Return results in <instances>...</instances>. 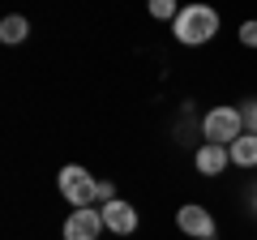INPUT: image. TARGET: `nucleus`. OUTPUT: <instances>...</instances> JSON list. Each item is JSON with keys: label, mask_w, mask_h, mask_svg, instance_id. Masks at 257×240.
Returning <instances> with one entry per match:
<instances>
[{"label": "nucleus", "mask_w": 257, "mask_h": 240, "mask_svg": "<svg viewBox=\"0 0 257 240\" xmlns=\"http://www.w3.org/2000/svg\"><path fill=\"white\" fill-rule=\"evenodd\" d=\"M176 223H180V231L189 240H214V214L206 210V206H197V202L180 206V210H176Z\"/></svg>", "instance_id": "obj_5"}, {"label": "nucleus", "mask_w": 257, "mask_h": 240, "mask_svg": "<svg viewBox=\"0 0 257 240\" xmlns=\"http://www.w3.org/2000/svg\"><path fill=\"white\" fill-rule=\"evenodd\" d=\"M0 39H5V43H9V47L26 43V39H30V22L22 18V13H9V18L0 22Z\"/></svg>", "instance_id": "obj_9"}, {"label": "nucleus", "mask_w": 257, "mask_h": 240, "mask_svg": "<svg viewBox=\"0 0 257 240\" xmlns=\"http://www.w3.org/2000/svg\"><path fill=\"white\" fill-rule=\"evenodd\" d=\"M240 43H244V47H257V22H244V26H240Z\"/></svg>", "instance_id": "obj_12"}, {"label": "nucleus", "mask_w": 257, "mask_h": 240, "mask_svg": "<svg viewBox=\"0 0 257 240\" xmlns=\"http://www.w3.org/2000/svg\"><path fill=\"white\" fill-rule=\"evenodd\" d=\"M146 9H150V18H159V22H176L180 18V5H176V0H150Z\"/></svg>", "instance_id": "obj_10"}, {"label": "nucleus", "mask_w": 257, "mask_h": 240, "mask_svg": "<svg viewBox=\"0 0 257 240\" xmlns=\"http://www.w3.org/2000/svg\"><path fill=\"white\" fill-rule=\"evenodd\" d=\"M227 163H231V146L206 142V146L193 150V167H197L202 176H219V172H227Z\"/></svg>", "instance_id": "obj_7"}, {"label": "nucleus", "mask_w": 257, "mask_h": 240, "mask_svg": "<svg viewBox=\"0 0 257 240\" xmlns=\"http://www.w3.org/2000/svg\"><path fill=\"white\" fill-rule=\"evenodd\" d=\"M231 163L236 167H257V133H240L231 142Z\"/></svg>", "instance_id": "obj_8"}, {"label": "nucleus", "mask_w": 257, "mask_h": 240, "mask_svg": "<svg viewBox=\"0 0 257 240\" xmlns=\"http://www.w3.org/2000/svg\"><path fill=\"white\" fill-rule=\"evenodd\" d=\"M103 210V223H107V231H116V236H133V231H138V206H128V202H103L99 206Z\"/></svg>", "instance_id": "obj_6"}, {"label": "nucleus", "mask_w": 257, "mask_h": 240, "mask_svg": "<svg viewBox=\"0 0 257 240\" xmlns=\"http://www.w3.org/2000/svg\"><path fill=\"white\" fill-rule=\"evenodd\" d=\"M116 189H111V180H99V185H94V202H116Z\"/></svg>", "instance_id": "obj_13"}, {"label": "nucleus", "mask_w": 257, "mask_h": 240, "mask_svg": "<svg viewBox=\"0 0 257 240\" xmlns=\"http://www.w3.org/2000/svg\"><path fill=\"white\" fill-rule=\"evenodd\" d=\"M94 185H99V180H94L82 163H64L60 176H56V189H60V197L73 206V210L77 206H94Z\"/></svg>", "instance_id": "obj_3"}, {"label": "nucleus", "mask_w": 257, "mask_h": 240, "mask_svg": "<svg viewBox=\"0 0 257 240\" xmlns=\"http://www.w3.org/2000/svg\"><path fill=\"white\" fill-rule=\"evenodd\" d=\"M240 133H244V116H240V107H227V103H219V107H210V111L202 116V138H206V142L231 146Z\"/></svg>", "instance_id": "obj_2"}, {"label": "nucleus", "mask_w": 257, "mask_h": 240, "mask_svg": "<svg viewBox=\"0 0 257 240\" xmlns=\"http://www.w3.org/2000/svg\"><path fill=\"white\" fill-rule=\"evenodd\" d=\"M240 116H244V133H257V99L240 103Z\"/></svg>", "instance_id": "obj_11"}, {"label": "nucleus", "mask_w": 257, "mask_h": 240, "mask_svg": "<svg viewBox=\"0 0 257 240\" xmlns=\"http://www.w3.org/2000/svg\"><path fill=\"white\" fill-rule=\"evenodd\" d=\"M172 35L180 39L184 47H202V43H210V39L219 35V13H214L210 5H184L180 18L172 22Z\"/></svg>", "instance_id": "obj_1"}, {"label": "nucleus", "mask_w": 257, "mask_h": 240, "mask_svg": "<svg viewBox=\"0 0 257 240\" xmlns=\"http://www.w3.org/2000/svg\"><path fill=\"white\" fill-rule=\"evenodd\" d=\"M64 240H99L103 231H107V223H103V210H94V206H77L69 219H64Z\"/></svg>", "instance_id": "obj_4"}]
</instances>
